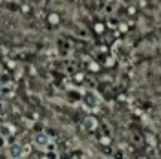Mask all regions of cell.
<instances>
[{"label": "cell", "instance_id": "3957f363", "mask_svg": "<svg viewBox=\"0 0 161 159\" xmlns=\"http://www.w3.org/2000/svg\"><path fill=\"white\" fill-rule=\"evenodd\" d=\"M50 135L48 134H37L35 135V139H33V145L37 146V148H40V150H44L46 146H48V143H50Z\"/></svg>", "mask_w": 161, "mask_h": 159}, {"label": "cell", "instance_id": "6da1fadb", "mask_svg": "<svg viewBox=\"0 0 161 159\" xmlns=\"http://www.w3.org/2000/svg\"><path fill=\"white\" fill-rule=\"evenodd\" d=\"M80 104L84 106V110H88V112H95V110L99 108V95L95 93V91H82V99H80Z\"/></svg>", "mask_w": 161, "mask_h": 159}, {"label": "cell", "instance_id": "30bf717a", "mask_svg": "<svg viewBox=\"0 0 161 159\" xmlns=\"http://www.w3.org/2000/svg\"><path fill=\"white\" fill-rule=\"evenodd\" d=\"M8 148V137H4V135H0V152L2 150Z\"/></svg>", "mask_w": 161, "mask_h": 159}, {"label": "cell", "instance_id": "ba28073f", "mask_svg": "<svg viewBox=\"0 0 161 159\" xmlns=\"http://www.w3.org/2000/svg\"><path fill=\"white\" fill-rule=\"evenodd\" d=\"M31 152V146L30 145H24V146H20V157H28Z\"/></svg>", "mask_w": 161, "mask_h": 159}, {"label": "cell", "instance_id": "8fae6325", "mask_svg": "<svg viewBox=\"0 0 161 159\" xmlns=\"http://www.w3.org/2000/svg\"><path fill=\"white\" fill-rule=\"evenodd\" d=\"M114 6H115V2H110V4H108V9H106V13H112V11H114Z\"/></svg>", "mask_w": 161, "mask_h": 159}, {"label": "cell", "instance_id": "7a4b0ae2", "mask_svg": "<svg viewBox=\"0 0 161 159\" xmlns=\"http://www.w3.org/2000/svg\"><path fill=\"white\" fill-rule=\"evenodd\" d=\"M82 99V90L79 88H68L66 90V101L70 104H79Z\"/></svg>", "mask_w": 161, "mask_h": 159}, {"label": "cell", "instance_id": "277c9868", "mask_svg": "<svg viewBox=\"0 0 161 159\" xmlns=\"http://www.w3.org/2000/svg\"><path fill=\"white\" fill-rule=\"evenodd\" d=\"M13 134H15V128H13L11 124H0V135H4V137H13Z\"/></svg>", "mask_w": 161, "mask_h": 159}, {"label": "cell", "instance_id": "9c48e42d", "mask_svg": "<svg viewBox=\"0 0 161 159\" xmlns=\"http://www.w3.org/2000/svg\"><path fill=\"white\" fill-rule=\"evenodd\" d=\"M11 82V77L8 73H0V84H9Z\"/></svg>", "mask_w": 161, "mask_h": 159}, {"label": "cell", "instance_id": "8992f818", "mask_svg": "<svg viewBox=\"0 0 161 159\" xmlns=\"http://www.w3.org/2000/svg\"><path fill=\"white\" fill-rule=\"evenodd\" d=\"M13 91H15V86L13 84H0V93L2 95H13Z\"/></svg>", "mask_w": 161, "mask_h": 159}, {"label": "cell", "instance_id": "52a82bcc", "mask_svg": "<svg viewBox=\"0 0 161 159\" xmlns=\"http://www.w3.org/2000/svg\"><path fill=\"white\" fill-rule=\"evenodd\" d=\"M84 128L86 130H95L97 128V121L93 119V117H86V119H84Z\"/></svg>", "mask_w": 161, "mask_h": 159}, {"label": "cell", "instance_id": "5b68a950", "mask_svg": "<svg viewBox=\"0 0 161 159\" xmlns=\"http://www.w3.org/2000/svg\"><path fill=\"white\" fill-rule=\"evenodd\" d=\"M8 156L9 157H20V145H11L9 148H8Z\"/></svg>", "mask_w": 161, "mask_h": 159}]
</instances>
